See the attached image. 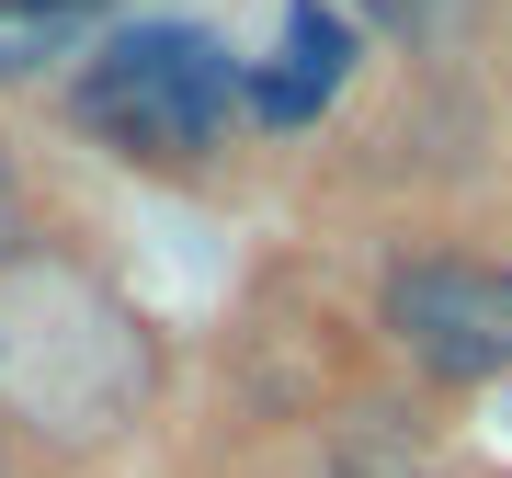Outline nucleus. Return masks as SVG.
<instances>
[{"instance_id":"6","label":"nucleus","mask_w":512,"mask_h":478,"mask_svg":"<svg viewBox=\"0 0 512 478\" xmlns=\"http://www.w3.org/2000/svg\"><path fill=\"white\" fill-rule=\"evenodd\" d=\"M46 12H80V0H0V23H46Z\"/></svg>"},{"instance_id":"4","label":"nucleus","mask_w":512,"mask_h":478,"mask_svg":"<svg viewBox=\"0 0 512 478\" xmlns=\"http://www.w3.org/2000/svg\"><path fill=\"white\" fill-rule=\"evenodd\" d=\"M319 478H444V467H433V444H421L410 422H387V410H365V422H342V433H330Z\"/></svg>"},{"instance_id":"7","label":"nucleus","mask_w":512,"mask_h":478,"mask_svg":"<svg viewBox=\"0 0 512 478\" xmlns=\"http://www.w3.org/2000/svg\"><path fill=\"white\" fill-rule=\"evenodd\" d=\"M0 239H12V183H0Z\"/></svg>"},{"instance_id":"3","label":"nucleus","mask_w":512,"mask_h":478,"mask_svg":"<svg viewBox=\"0 0 512 478\" xmlns=\"http://www.w3.org/2000/svg\"><path fill=\"white\" fill-rule=\"evenodd\" d=\"M342 23L319 12V0H296V69L285 80H262V114H274V126H296V114H319L330 92H342Z\"/></svg>"},{"instance_id":"5","label":"nucleus","mask_w":512,"mask_h":478,"mask_svg":"<svg viewBox=\"0 0 512 478\" xmlns=\"http://www.w3.org/2000/svg\"><path fill=\"white\" fill-rule=\"evenodd\" d=\"M353 12H365L376 35H399V46H456L478 23V0H353Z\"/></svg>"},{"instance_id":"2","label":"nucleus","mask_w":512,"mask_h":478,"mask_svg":"<svg viewBox=\"0 0 512 478\" xmlns=\"http://www.w3.org/2000/svg\"><path fill=\"white\" fill-rule=\"evenodd\" d=\"M387 331L421 376L444 387H490L512 376V274L501 262H399L387 274Z\"/></svg>"},{"instance_id":"1","label":"nucleus","mask_w":512,"mask_h":478,"mask_svg":"<svg viewBox=\"0 0 512 478\" xmlns=\"http://www.w3.org/2000/svg\"><path fill=\"white\" fill-rule=\"evenodd\" d=\"M80 126H92L114 160L137 171H183L205 148L228 137L239 114V57L205 35V23H126V35L92 46V69H80Z\"/></svg>"}]
</instances>
